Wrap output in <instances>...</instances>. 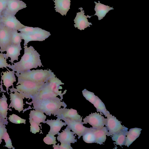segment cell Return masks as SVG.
<instances>
[{
    "label": "cell",
    "mask_w": 149,
    "mask_h": 149,
    "mask_svg": "<svg viewBox=\"0 0 149 149\" xmlns=\"http://www.w3.org/2000/svg\"><path fill=\"white\" fill-rule=\"evenodd\" d=\"M59 143H58L57 145L56 144L53 145V148L54 149H60Z\"/></svg>",
    "instance_id": "41"
},
{
    "label": "cell",
    "mask_w": 149,
    "mask_h": 149,
    "mask_svg": "<svg viewBox=\"0 0 149 149\" xmlns=\"http://www.w3.org/2000/svg\"><path fill=\"white\" fill-rule=\"evenodd\" d=\"M84 124L88 123L92 126L94 128H101L105 125L106 123V118L96 112L91 113L83 119Z\"/></svg>",
    "instance_id": "7"
},
{
    "label": "cell",
    "mask_w": 149,
    "mask_h": 149,
    "mask_svg": "<svg viewBox=\"0 0 149 149\" xmlns=\"http://www.w3.org/2000/svg\"><path fill=\"white\" fill-rule=\"evenodd\" d=\"M29 123L31 125L30 126V132L34 134H36V133L39 132L40 130V127H39L40 125L31 119H29Z\"/></svg>",
    "instance_id": "35"
},
{
    "label": "cell",
    "mask_w": 149,
    "mask_h": 149,
    "mask_svg": "<svg viewBox=\"0 0 149 149\" xmlns=\"http://www.w3.org/2000/svg\"><path fill=\"white\" fill-rule=\"evenodd\" d=\"M26 7V4L22 1L8 0L7 7L1 16L9 15H15L19 10Z\"/></svg>",
    "instance_id": "12"
},
{
    "label": "cell",
    "mask_w": 149,
    "mask_h": 149,
    "mask_svg": "<svg viewBox=\"0 0 149 149\" xmlns=\"http://www.w3.org/2000/svg\"><path fill=\"white\" fill-rule=\"evenodd\" d=\"M14 93H11L10 94L11 103L9 107H12L15 110H17L19 112L23 109L24 104L23 99L25 96L22 93H18L16 91H14Z\"/></svg>",
    "instance_id": "15"
},
{
    "label": "cell",
    "mask_w": 149,
    "mask_h": 149,
    "mask_svg": "<svg viewBox=\"0 0 149 149\" xmlns=\"http://www.w3.org/2000/svg\"><path fill=\"white\" fill-rule=\"evenodd\" d=\"M46 123L50 127V130L48 133L55 135L57 134L60 131L62 127L66 126L65 122H63L59 118L56 120H48L45 121L44 123Z\"/></svg>",
    "instance_id": "18"
},
{
    "label": "cell",
    "mask_w": 149,
    "mask_h": 149,
    "mask_svg": "<svg viewBox=\"0 0 149 149\" xmlns=\"http://www.w3.org/2000/svg\"><path fill=\"white\" fill-rule=\"evenodd\" d=\"M71 129L67 126L66 128L62 130V132L58 133L57 134V140L61 143H74L77 142V140L75 139V136L77 135L73 132L70 131Z\"/></svg>",
    "instance_id": "16"
},
{
    "label": "cell",
    "mask_w": 149,
    "mask_h": 149,
    "mask_svg": "<svg viewBox=\"0 0 149 149\" xmlns=\"http://www.w3.org/2000/svg\"><path fill=\"white\" fill-rule=\"evenodd\" d=\"M61 120L68 119L76 120H82V117L79 115L76 110L73 109L60 108L53 114Z\"/></svg>",
    "instance_id": "11"
},
{
    "label": "cell",
    "mask_w": 149,
    "mask_h": 149,
    "mask_svg": "<svg viewBox=\"0 0 149 149\" xmlns=\"http://www.w3.org/2000/svg\"><path fill=\"white\" fill-rule=\"evenodd\" d=\"M46 84L50 89L58 95L60 96V100L62 101L63 99V95L67 91L65 90L63 93H62V91H59V90L62 89V87L60 85H64V83H62L61 80L56 77H54L48 80L46 82Z\"/></svg>",
    "instance_id": "14"
},
{
    "label": "cell",
    "mask_w": 149,
    "mask_h": 149,
    "mask_svg": "<svg viewBox=\"0 0 149 149\" xmlns=\"http://www.w3.org/2000/svg\"><path fill=\"white\" fill-rule=\"evenodd\" d=\"M107 117L105 125L108 131V136H111L124 127V126L122 125L120 121L114 116L109 114Z\"/></svg>",
    "instance_id": "10"
},
{
    "label": "cell",
    "mask_w": 149,
    "mask_h": 149,
    "mask_svg": "<svg viewBox=\"0 0 149 149\" xmlns=\"http://www.w3.org/2000/svg\"><path fill=\"white\" fill-rule=\"evenodd\" d=\"M83 141L87 143H96V139L92 127L86 131L82 136Z\"/></svg>",
    "instance_id": "29"
},
{
    "label": "cell",
    "mask_w": 149,
    "mask_h": 149,
    "mask_svg": "<svg viewBox=\"0 0 149 149\" xmlns=\"http://www.w3.org/2000/svg\"><path fill=\"white\" fill-rule=\"evenodd\" d=\"M128 130L127 128L124 126L123 129L112 136V140L115 142L113 143L120 146L124 145Z\"/></svg>",
    "instance_id": "21"
},
{
    "label": "cell",
    "mask_w": 149,
    "mask_h": 149,
    "mask_svg": "<svg viewBox=\"0 0 149 149\" xmlns=\"http://www.w3.org/2000/svg\"><path fill=\"white\" fill-rule=\"evenodd\" d=\"M12 30L0 23V51H6L7 47L12 44Z\"/></svg>",
    "instance_id": "6"
},
{
    "label": "cell",
    "mask_w": 149,
    "mask_h": 149,
    "mask_svg": "<svg viewBox=\"0 0 149 149\" xmlns=\"http://www.w3.org/2000/svg\"><path fill=\"white\" fill-rule=\"evenodd\" d=\"M56 138L54 135L48 133L44 138L43 141L45 143L48 145L56 144L57 143Z\"/></svg>",
    "instance_id": "33"
},
{
    "label": "cell",
    "mask_w": 149,
    "mask_h": 149,
    "mask_svg": "<svg viewBox=\"0 0 149 149\" xmlns=\"http://www.w3.org/2000/svg\"><path fill=\"white\" fill-rule=\"evenodd\" d=\"M93 105L96 109L97 112H100V114L103 113L105 117H107L108 114H110L109 112L107 110L104 104L97 96Z\"/></svg>",
    "instance_id": "27"
},
{
    "label": "cell",
    "mask_w": 149,
    "mask_h": 149,
    "mask_svg": "<svg viewBox=\"0 0 149 149\" xmlns=\"http://www.w3.org/2000/svg\"><path fill=\"white\" fill-rule=\"evenodd\" d=\"M79 9L81 11L77 13L76 16L74 20L75 23L74 26L75 28H77L80 30H84L88 26L90 27V25H92L91 23L88 22L87 19L88 17L90 18L92 16H86L84 15V11L82 8H79Z\"/></svg>",
    "instance_id": "13"
},
{
    "label": "cell",
    "mask_w": 149,
    "mask_h": 149,
    "mask_svg": "<svg viewBox=\"0 0 149 149\" xmlns=\"http://www.w3.org/2000/svg\"><path fill=\"white\" fill-rule=\"evenodd\" d=\"M45 83H40L27 80L18 81L16 89H10V91H16L23 94L26 98L32 99L44 86Z\"/></svg>",
    "instance_id": "4"
},
{
    "label": "cell",
    "mask_w": 149,
    "mask_h": 149,
    "mask_svg": "<svg viewBox=\"0 0 149 149\" xmlns=\"http://www.w3.org/2000/svg\"><path fill=\"white\" fill-rule=\"evenodd\" d=\"M142 130V129L137 127L130 129L126 134L124 145L128 147L139 136Z\"/></svg>",
    "instance_id": "24"
},
{
    "label": "cell",
    "mask_w": 149,
    "mask_h": 149,
    "mask_svg": "<svg viewBox=\"0 0 149 149\" xmlns=\"http://www.w3.org/2000/svg\"><path fill=\"white\" fill-rule=\"evenodd\" d=\"M4 120H5V119H3L2 118V117H1V115L0 114V122H2V123H4V122L2 121H3Z\"/></svg>",
    "instance_id": "42"
},
{
    "label": "cell",
    "mask_w": 149,
    "mask_h": 149,
    "mask_svg": "<svg viewBox=\"0 0 149 149\" xmlns=\"http://www.w3.org/2000/svg\"><path fill=\"white\" fill-rule=\"evenodd\" d=\"M22 49L21 43L12 44L6 49V53L5 54V58L7 59L10 58V60L9 61L11 63L12 65L13 64L14 61H18V57L20 55V52Z\"/></svg>",
    "instance_id": "17"
},
{
    "label": "cell",
    "mask_w": 149,
    "mask_h": 149,
    "mask_svg": "<svg viewBox=\"0 0 149 149\" xmlns=\"http://www.w3.org/2000/svg\"><path fill=\"white\" fill-rule=\"evenodd\" d=\"M5 127L6 126L4 125V123L0 122V144L2 142V138L4 134L6 131H7V129Z\"/></svg>",
    "instance_id": "38"
},
{
    "label": "cell",
    "mask_w": 149,
    "mask_h": 149,
    "mask_svg": "<svg viewBox=\"0 0 149 149\" xmlns=\"http://www.w3.org/2000/svg\"><path fill=\"white\" fill-rule=\"evenodd\" d=\"M0 23L10 29L18 31L25 26L20 23L15 15H11L1 16Z\"/></svg>",
    "instance_id": "9"
},
{
    "label": "cell",
    "mask_w": 149,
    "mask_h": 149,
    "mask_svg": "<svg viewBox=\"0 0 149 149\" xmlns=\"http://www.w3.org/2000/svg\"><path fill=\"white\" fill-rule=\"evenodd\" d=\"M2 139H4L6 143V145L4 146L7 147L8 148H14L12 145L11 140L7 131H6L4 134Z\"/></svg>",
    "instance_id": "36"
},
{
    "label": "cell",
    "mask_w": 149,
    "mask_h": 149,
    "mask_svg": "<svg viewBox=\"0 0 149 149\" xmlns=\"http://www.w3.org/2000/svg\"><path fill=\"white\" fill-rule=\"evenodd\" d=\"M98 3L94 1L95 4L94 10L95 11V13L93 15H97L98 17L99 20H100L103 18L109 11L111 10H113V7H110L108 6L105 5L100 3L98 1Z\"/></svg>",
    "instance_id": "22"
},
{
    "label": "cell",
    "mask_w": 149,
    "mask_h": 149,
    "mask_svg": "<svg viewBox=\"0 0 149 149\" xmlns=\"http://www.w3.org/2000/svg\"><path fill=\"white\" fill-rule=\"evenodd\" d=\"M62 120L66 123L67 126L74 134L78 136L79 139L90 128L83 125L84 124L82 122V120H76L68 119H63Z\"/></svg>",
    "instance_id": "8"
},
{
    "label": "cell",
    "mask_w": 149,
    "mask_h": 149,
    "mask_svg": "<svg viewBox=\"0 0 149 149\" xmlns=\"http://www.w3.org/2000/svg\"><path fill=\"white\" fill-rule=\"evenodd\" d=\"M20 33L22 39L24 41V46L27 45L30 41H44L51 35L49 32L38 27L32 32Z\"/></svg>",
    "instance_id": "5"
},
{
    "label": "cell",
    "mask_w": 149,
    "mask_h": 149,
    "mask_svg": "<svg viewBox=\"0 0 149 149\" xmlns=\"http://www.w3.org/2000/svg\"><path fill=\"white\" fill-rule=\"evenodd\" d=\"M55 3L54 8L56 12L60 13L62 15H66L70 9V0H53Z\"/></svg>",
    "instance_id": "20"
},
{
    "label": "cell",
    "mask_w": 149,
    "mask_h": 149,
    "mask_svg": "<svg viewBox=\"0 0 149 149\" xmlns=\"http://www.w3.org/2000/svg\"><path fill=\"white\" fill-rule=\"evenodd\" d=\"M18 77V81L27 80L35 82L45 83L51 78L56 77L54 72L47 70H33L15 74Z\"/></svg>",
    "instance_id": "3"
},
{
    "label": "cell",
    "mask_w": 149,
    "mask_h": 149,
    "mask_svg": "<svg viewBox=\"0 0 149 149\" xmlns=\"http://www.w3.org/2000/svg\"><path fill=\"white\" fill-rule=\"evenodd\" d=\"M8 119L9 121L14 123L26 124V120L25 119L21 118L15 114H13L12 115H10Z\"/></svg>",
    "instance_id": "32"
},
{
    "label": "cell",
    "mask_w": 149,
    "mask_h": 149,
    "mask_svg": "<svg viewBox=\"0 0 149 149\" xmlns=\"http://www.w3.org/2000/svg\"><path fill=\"white\" fill-rule=\"evenodd\" d=\"M29 104H33V109L43 112L47 115L50 116L63 106L65 108L67 105L64 102H61L58 97L49 98L32 99Z\"/></svg>",
    "instance_id": "2"
},
{
    "label": "cell",
    "mask_w": 149,
    "mask_h": 149,
    "mask_svg": "<svg viewBox=\"0 0 149 149\" xmlns=\"http://www.w3.org/2000/svg\"><path fill=\"white\" fill-rule=\"evenodd\" d=\"M37 27H33L25 26V27L19 30L18 31L24 33H29L32 32L36 29Z\"/></svg>",
    "instance_id": "39"
},
{
    "label": "cell",
    "mask_w": 149,
    "mask_h": 149,
    "mask_svg": "<svg viewBox=\"0 0 149 149\" xmlns=\"http://www.w3.org/2000/svg\"><path fill=\"white\" fill-rule=\"evenodd\" d=\"M82 93L83 96L86 99L93 104L95 101L96 96L94 93L89 91L86 89H84L82 91Z\"/></svg>",
    "instance_id": "30"
},
{
    "label": "cell",
    "mask_w": 149,
    "mask_h": 149,
    "mask_svg": "<svg viewBox=\"0 0 149 149\" xmlns=\"http://www.w3.org/2000/svg\"><path fill=\"white\" fill-rule=\"evenodd\" d=\"M29 119L36 122L40 125V123H44L46 116L44 113L38 110H31L29 114Z\"/></svg>",
    "instance_id": "26"
},
{
    "label": "cell",
    "mask_w": 149,
    "mask_h": 149,
    "mask_svg": "<svg viewBox=\"0 0 149 149\" xmlns=\"http://www.w3.org/2000/svg\"><path fill=\"white\" fill-rule=\"evenodd\" d=\"M60 149H73L71 146V143H61L60 146Z\"/></svg>",
    "instance_id": "40"
},
{
    "label": "cell",
    "mask_w": 149,
    "mask_h": 149,
    "mask_svg": "<svg viewBox=\"0 0 149 149\" xmlns=\"http://www.w3.org/2000/svg\"><path fill=\"white\" fill-rule=\"evenodd\" d=\"M5 54L2 52L0 53V68H5L8 70L9 69L7 68V67L10 69L11 65L7 63V59L5 58Z\"/></svg>",
    "instance_id": "34"
},
{
    "label": "cell",
    "mask_w": 149,
    "mask_h": 149,
    "mask_svg": "<svg viewBox=\"0 0 149 149\" xmlns=\"http://www.w3.org/2000/svg\"><path fill=\"white\" fill-rule=\"evenodd\" d=\"M57 94L50 89L46 84V82L44 86L40 90L38 93L32 99H40L49 98L56 97Z\"/></svg>",
    "instance_id": "23"
},
{
    "label": "cell",
    "mask_w": 149,
    "mask_h": 149,
    "mask_svg": "<svg viewBox=\"0 0 149 149\" xmlns=\"http://www.w3.org/2000/svg\"><path fill=\"white\" fill-rule=\"evenodd\" d=\"M24 47V54L20 60L12 65L10 68L16 72L15 74H18L32 68H36L38 66L43 67L40 58V55L33 46L28 47L26 45Z\"/></svg>",
    "instance_id": "1"
},
{
    "label": "cell",
    "mask_w": 149,
    "mask_h": 149,
    "mask_svg": "<svg viewBox=\"0 0 149 149\" xmlns=\"http://www.w3.org/2000/svg\"><path fill=\"white\" fill-rule=\"evenodd\" d=\"M12 44H18L21 43L22 39L20 33H18V31L13 30H12Z\"/></svg>",
    "instance_id": "31"
},
{
    "label": "cell",
    "mask_w": 149,
    "mask_h": 149,
    "mask_svg": "<svg viewBox=\"0 0 149 149\" xmlns=\"http://www.w3.org/2000/svg\"><path fill=\"white\" fill-rule=\"evenodd\" d=\"M92 128L96 143L100 145L103 144L106 139V135L108 133L106 127L104 126L101 128Z\"/></svg>",
    "instance_id": "25"
},
{
    "label": "cell",
    "mask_w": 149,
    "mask_h": 149,
    "mask_svg": "<svg viewBox=\"0 0 149 149\" xmlns=\"http://www.w3.org/2000/svg\"><path fill=\"white\" fill-rule=\"evenodd\" d=\"M8 0H0V18L3 12L6 8Z\"/></svg>",
    "instance_id": "37"
},
{
    "label": "cell",
    "mask_w": 149,
    "mask_h": 149,
    "mask_svg": "<svg viewBox=\"0 0 149 149\" xmlns=\"http://www.w3.org/2000/svg\"><path fill=\"white\" fill-rule=\"evenodd\" d=\"M6 72H2L3 75H1V79L3 80V85L6 88V90L8 93L9 87L13 86V83L16 81V78L15 77V71L14 70L10 71L9 70Z\"/></svg>",
    "instance_id": "19"
},
{
    "label": "cell",
    "mask_w": 149,
    "mask_h": 149,
    "mask_svg": "<svg viewBox=\"0 0 149 149\" xmlns=\"http://www.w3.org/2000/svg\"><path fill=\"white\" fill-rule=\"evenodd\" d=\"M2 97V98H0V114L3 119L6 118L7 119V111L8 109L7 102V99L3 93Z\"/></svg>",
    "instance_id": "28"
}]
</instances>
